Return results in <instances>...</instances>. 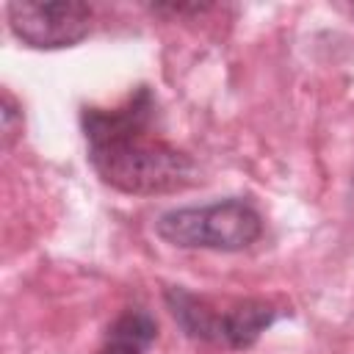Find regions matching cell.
Segmentation results:
<instances>
[{
  "label": "cell",
  "instance_id": "5",
  "mask_svg": "<svg viewBox=\"0 0 354 354\" xmlns=\"http://www.w3.org/2000/svg\"><path fill=\"white\" fill-rule=\"evenodd\" d=\"M158 337V324L147 310H124L105 335L100 354H147Z\"/></svg>",
  "mask_w": 354,
  "mask_h": 354
},
{
  "label": "cell",
  "instance_id": "6",
  "mask_svg": "<svg viewBox=\"0 0 354 354\" xmlns=\"http://www.w3.org/2000/svg\"><path fill=\"white\" fill-rule=\"evenodd\" d=\"M19 133H22V113L17 111L14 97L6 91L3 94V144L8 147Z\"/></svg>",
  "mask_w": 354,
  "mask_h": 354
},
{
  "label": "cell",
  "instance_id": "7",
  "mask_svg": "<svg viewBox=\"0 0 354 354\" xmlns=\"http://www.w3.org/2000/svg\"><path fill=\"white\" fill-rule=\"evenodd\" d=\"M348 205H351V213H354V180H351V191H348Z\"/></svg>",
  "mask_w": 354,
  "mask_h": 354
},
{
  "label": "cell",
  "instance_id": "4",
  "mask_svg": "<svg viewBox=\"0 0 354 354\" xmlns=\"http://www.w3.org/2000/svg\"><path fill=\"white\" fill-rule=\"evenodd\" d=\"M6 14L11 33L36 50L75 47L91 30V8L77 0H11Z\"/></svg>",
  "mask_w": 354,
  "mask_h": 354
},
{
  "label": "cell",
  "instance_id": "3",
  "mask_svg": "<svg viewBox=\"0 0 354 354\" xmlns=\"http://www.w3.org/2000/svg\"><path fill=\"white\" fill-rule=\"evenodd\" d=\"M166 304L174 321L185 329L188 337L205 343H221L230 348H249L254 340L277 321L279 310L263 299H246L232 304L230 310H216L205 299L194 296L185 288H166Z\"/></svg>",
  "mask_w": 354,
  "mask_h": 354
},
{
  "label": "cell",
  "instance_id": "2",
  "mask_svg": "<svg viewBox=\"0 0 354 354\" xmlns=\"http://www.w3.org/2000/svg\"><path fill=\"white\" fill-rule=\"evenodd\" d=\"M158 238L177 249L241 252L263 235V216L246 199H221L210 205L174 207L155 221Z\"/></svg>",
  "mask_w": 354,
  "mask_h": 354
},
{
  "label": "cell",
  "instance_id": "1",
  "mask_svg": "<svg viewBox=\"0 0 354 354\" xmlns=\"http://www.w3.org/2000/svg\"><path fill=\"white\" fill-rule=\"evenodd\" d=\"M152 122L155 97L147 86L136 88L119 108H83L88 160L105 185L133 196H155L196 183L194 158L152 133Z\"/></svg>",
  "mask_w": 354,
  "mask_h": 354
},
{
  "label": "cell",
  "instance_id": "8",
  "mask_svg": "<svg viewBox=\"0 0 354 354\" xmlns=\"http://www.w3.org/2000/svg\"><path fill=\"white\" fill-rule=\"evenodd\" d=\"M351 14H354V6H351Z\"/></svg>",
  "mask_w": 354,
  "mask_h": 354
}]
</instances>
